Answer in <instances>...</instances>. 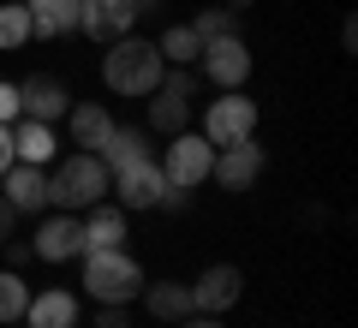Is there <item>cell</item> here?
I'll return each instance as SVG.
<instances>
[{
  "label": "cell",
  "mask_w": 358,
  "mask_h": 328,
  "mask_svg": "<svg viewBox=\"0 0 358 328\" xmlns=\"http://www.w3.org/2000/svg\"><path fill=\"white\" fill-rule=\"evenodd\" d=\"M162 72H167V60L155 54V42L138 36V30L114 36L108 54H102V84L114 90V96H150V90L162 84Z\"/></svg>",
  "instance_id": "obj_1"
},
{
  "label": "cell",
  "mask_w": 358,
  "mask_h": 328,
  "mask_svg": "<svg viewBox=\"0 0 358 328\" xmlns=\"http://www.w3.org/2000/svg\"><path fill=\"white\" fill-rule=\"evenodd\" d=\"M108 185H114V173L102 167V155L78 150L48 173V203H60L66 215H84V209H96V203L108 197Z\"/></svg>",
  "instance_id": "obj_2"
},
{
  "label": "cell",
  "mask_w": 358,
  "mask_h": 328,
  "mask_svg": "<svg viewBox=\"0 0 358 328\" xmlns=\"http://www.w3.org/2000/svg\"><path fill=\"white\" fill-rule=\"evenodd\" d=\"M84 292L96 304H131L143 292V269L138 257L120 245V251H84Z\"/></svg>",
  "instance_id": "obj_3"
},
{
  "label": "cell",
  "mask_w": 358,
  "mask_h": 328,
  "mask_svg": "<svg viewBox=\"0 0 358 328\" xmlns=\"http://www.w3.org/2000/svg\"><path fill=\"white\" fill-rule=\"evenodd\" d=\"M192 96H197V72H185V66L162 72V84L150 90V131H162V138L185 131L192 126Z\"/></svg>",
  "instance_id": "obj_4"
},
{
  "label": "cell",
  "mask_w": 358,
  "mask_h": 328,
  "mask_svg": "<svg viewBox=\"0 0 358 328\" xmlns=\"http://www.w3.org/2000/svg\"><path fill=\"white\" fill-rule=\"evenodd\" d=\"M203 138L215 143V150L257 138V101L239 96V90H221V96L209 101V114H203Z\"/></svg>",
  "instance_id": "obj_5"
},
{
  "label": "cell",
  "mask_w": 358,
  "mask_h": 328,
  "mask_svg": "<svg viewBox=\"0 0 358 328\" xmlns=\"http://www.w3.org/2000/svg\"><path fill=\"white\" fill-rule=\"evenodd\" d=\"M209 162H215V143H209L203 131H173V138H167V155H162V179L192 191V185L209 179Z\"/></svg>",
  "instance_id": "obj_6"
},
{
  "label": "cell",
  "mask_w": 358,
  "mask_h": 328,
  "mask_svg": "<svg viewBox=\"0 0 358 328\" xmlns=\"http://www.w3.org/2000/svg\"><path fill=\"white\" fill-rule=\"evenodd\" d=\"M203 78L215 90H239L245 78H251V48H245V36H215V42H203Z\"/></svg>",
  "instance_id": "obj_7"
},
{
  "label": "cell",
  "mask_w": 358,
  "mask_h": 328,
  "mask_svg": "<svg viewBox=\"0 0 358 328\" xmlns=\"http://www.w3.org/2000/svg\"><path fill=\"white\" fill-rule=\"evenodd\" d=\"M239 292H245V275L233 263H209L203 275L192 280V304H197V316H227L233 304H239Z\"/></svg>",
  "instance_id": "obj_8"
},
{
  "label": "cell",
  "mask_w": 358,
  "mask_h": 328,
  "mask_svg": "<svg viewBox=\"0 0 358 328\" xmlns=\"http://www.w3.org/2000/svg\"><path fill=\"white\" fill-rule=\"evenodd\" d=\"M209 179L227 191H251L257 179H263V143H227V150H215V162H209Z\"/></svg>",
  "instance_id": "obj_9"
},
{
  "label": "cell",
  "mask_w": 358,
  "mask_h": 328,
  "mask_svg": "<svg viewBox=\"0 0 358 328\" xmlns=\"http://www.w3.org/2000/svg\"><path fill=\"white\" fill-rule=\"evenodd\" d=\"M30 251L42 257V263H72V257H84V215H48L36 227V245Z\"/></svg>",
  "instance_id": "obj_10"
},
{
  "label": "cell",
  "mask_w": 358,
  "mask_h": 328,
  "mask_svg": "<svg viewBox=\"0 0 358 328\" xmlns=\"http://www.w3.org/2000/svg\"><path fill=\"white\" fill-rule=\"evenodd\" d=\"M66 108H72V96H66L60 78L36 72L18 84V120H42V126H54V120H66Z\"/></svg>",
  "instance_id": "obj_11"
},
{
  "label": "cell",
  "mask_w": 358,
  "mask_h": 328,
  "mask_svg": "<svg viewBox=\"0 0 358 328\" xmlns=\"http://www.w3.org/2000/svg\"><path fill=\"white\" fill-rule=\"evenodd\" d=\"M162 185H167V179H162V162L150 155V162H131V167H120V173H114V185H108V191L120 197V209H155Z\"/></svg>",
  "instance_id": "obj_12"
},
{
  "label": "cell",
  "mask_w": 358,
  "mask_h": 328,
  "mask_svg": "<svg viewBox=\"0 0 358 328\" xmlns=\"http://www.w3.org/2000/svg\"><path fill=\"white\" fill-rule=\"evenodd\" d=\"M0 197L13 203L18 215L48 209V173H42V167H30V162H13L6 173H0Z\"/></svg>",
  "instance_id": "obj_13"
},
{
  "label": "cell",
  "mask_w": 358,
  "mask_h": 328,
  "mask_svg": "<svg viewBox=\"0 0 358 328\" xmlns=\"http://www.w3.org/2000/svg\"><path fill=\"white\" fill-rule=\"evenodd\" d=\"M131 24H138V6H131V0H84V18H78V30L96 36V42L126 36Z\"/></svg>",
  "instance_id": "obj_14"
},
{
  "label": "cell",
  "mask_w": 358,
  "mask_h": 328,
  "mask_svg": "<svg viewBox=\"0 0 358 328\" xmlns=\"http://www.w3.org/2000/svg\"><path fill=\"white\" fill-rule=\"evenodd\" d=\"M24 322H30V328H72V322H78V292H66V287L30 292Z\"/></svg>",
  "instance_id": "obj_15"
},
{
  "label": "cell",
  "mask_w": 358,
  "mask_h": 328,
  "mask_svg": "<svg viewBox=\"0 0 358 328\" xmlns=\"http://www.w3.org/2000/svg\"><path fill=\"white\" fill-rule=\"evenodd\" d=\"M143 311L155 322H185L197 304H192V287H179V280H143Z\"/></svg>",
  "instance_id": "obj_16"
},
{
  "label": "cell",
  "mask_w": 358,
  "mask_h": 328,
  "mask_svg": "<svg viewBox=\"0 0 358 328\" xmlns=\"http://www.w3.org/2000/svg\"><path fill=\"white\" fill-rule=\"evenodd\" d=\"M120 245H126V209L96 203L84 215V251H120Z\"/></svg>",
  "instance_id": "obj_17"
},
{
  "label": "cell",
  "mask_w": 358,
  "mask_h": 328,
  "mask_svg": "<svg viewBox=\"0 0 358 328\" xmlns=\"http://www.w3.org/2000/svg\"><path fill=\"white\" fill-rule=\"evenodd\" d=\"M30 6V36H66L84 18V0H24Z\"/></svg>",
  "instance_id": "obj_18"
},
{
  "label": "cell",
  "mask_w": 358,
  "mask_h": 328,
  "mask_svg": "<svg viewBox=\"0 0 358 328\" xmlns=\"http://www.w3.org/2000/svg\"><path fill=\"white\" fill-rule=\"evenodd\" d=\"M96 155H102L108 173H120V167H131V162H150V131H143V126H114Z\"/></svg>",
  "instance_id": "obj_19"
},
{
  "label": "cell",
  "mask_w": 358,
  "mask_h": 328,
  "mask_svg": "<svg viewBox=\"0 0 358 328\" xmlns=\"http://www.w3.org/2000/svg\"><path fill=\"white\" fill-rule=\"evenodd\" d=\"M66 131H72L78 150H102L108 131H114V120H108V108H96V101H78V108H66Z\"/></svg>",
  "instance_id": "obj_20"
},
{
  "label": "cell",
  "mask_w": 358,
  "mask_h": 328,
  "mask_svg": "<svg viewBox=\"0 0 358 328\" xmlns=\"http://www.w3.org/2000/svg\"><path fill=\"white\" fill-rule=\"evenodd\" d=\"M54 126H42V120H13V155L30 167H48L54 162Z\"/></svg>",
  "instance_id": "obj_21"
},
{
  "label": "cell",
  "mask_w": 358,
  "mask_h": 328,
  "mask_svg": "<svg viewBox=\"0 0 358 328\" xmlns=\"http://www.w3.org/2000/svg\"><path fill=\"white\" fill-rule=\"evenodd\" d=\"M155 54H162V60H173V66H192L197 54H203V42L192 36V24H167L162 36H155Z\"/></svg>",
  "instance_id": "obj_22"
},
{
  "label": "cell",
  "mask_w": 358,
  "mask_h": 328,
  "mask_svg": "<svg viewBox=\"0 0 358 328\" xmlns=\"http://www.w3.org/2000/svg\"><path fill=\"white\" fill-rule=\"evenodd\" d=\"M30 42V6L24 0H6L0 6V54H18Z\"/></svg>",
  "instance_id": "obj_23"
},
{
  "label": "cell",
  "mask_w": 358,
  "mask_h": 328,
  "mask_svg": "<svg viewBox=\"0 0 358 328\" xmlns=\"http://www.w3.org/2000/svg\"><path fill=\"white\" fill-rule=\"evenodd\" d=\"M24 304H30V287L18 269H0V322H24Z\"/></svg>",
  "instance_id": "obj_24"
},
{
  "label": "cell",
  "mask_w": 358,
  "mask_h": 328,
  "mask_svg": "<svg viewBox=\"0 0 358 328\" xmlns=\"http://www.w3.org/2000/svg\"><path fill=\"white\" fill-rule=\"evenodd\" d=\"M192 36H197V42L239 36V18H233V6H209V13H197V18H192Z\"/></svg>",
  "instance_id": "obj_25"
},
{
  "label": "cell",
  "mask_w": 358,
  "mask_h": 328,
  "mask_svg": "<svg viewBox=\"0 0 358 328\" xmlns=\"http://www.w3.org/2000/svg\"><path fill=\"white\" fill-rule=\"evenodd\" d=\"M13 120H18V84L0 78V126H13Z\"/></svg>",
  "instance_id": "obj_26"
},
{
  "label": "cell",
  "mask_w": 358,
  "mask_h": 328,
  "mask_svg": "<svg viewBox=\"0 0 358 328\" xmlns=\"http://www.w3.org/2000/svg\"><path fill=\"white\" fill-rule=\"evenodd\" d=\"M96 328H131L126 304H102V316H96Z\"/></svg>",
  "instance_id": "obj_27"
},
{
  "label": "cell",
  "mask_w": 358,
  "mask_h": 328,
  "mask_svg": "<svg viewBox=\"0 0 358 328\" xmlns=\"http://www.w3.org/2000/svg\"><path fill=\"white\" fill-rule=\"evenodd\" d=\"M30 257H36V251H30V245H18V239H6V269H24Z\"/></svg>",
  "instance_id": "obj_28"
},
{
  "label": "cell",
  "mask_w": 358,
  "mask_h": 328,
  "mask_svg": "<svg viewBox=\"0 0 358 328\" xmlns=\"http://www.w3.org/2000/svg\"><path fill=\"white\" fill-rule=\"evenodd\" d=\"M13 221H18V209H13V203H6V197H0V245L13 239Z\"/></svg>",
  "instance_id": "obj_29"
},
{
  "label": "cell",
  "mask_w": 358,
  "mask_h": 328,
  "mask_svg": "<svg viewBox=\"0 0 358 328\" xmlns=\"http://www.w3.org/2000/svg\"><path fill=\"white\" fill-rule=\"evenodd\" d=\"M13 162H18V155H13V126H0V173H6Z\"/></svg>",
  "instance_id": "obj_30"
},
{
  "label": "cell",
  "mask_w": 358,
  "mask_h": 328,
  "mask_svg": "<svg viewBox=\"0 0 358 328\" xmlns=\"http://www.w3.org/2000/svg\"><path fill=\"white\" fill-rule=\"evenodd\" d=\"M179 328H221V316H197V311H192V316H185Z\"/></svg>",
  "instance_id": "obj_31"
},
{
  "label": "cell",
  "mask_w": 358,
  "mask_h": 328,
  "mask_svg": "<svg viewBox=\"0 0 358 328\" xmlns=\"http://www.w3.org/2000/svg\"><path fill=\"white\" fill-rule=\"evenodd\" d=\"M131 6H138V18L143 13H162V0H131Z\"/></svg>",
  "instance_id": "obj_32"
},
{
  "label": "cell",
  "mask_w": 358,
  "mask_h": 328,
  "mask_svg": "<svg viewBox=\"0 0 358 328\" xmlns=\"http://www.w3.org/2000/svg\"><path fill=\"white\" fill-rule=\"evenodd\" d=\"M227 6H233V13H245V6H251V0H227Z\"/></svg>",
  "instance_id": "obj_33"
},
{
  "label": "cell",
  "mask_w": 358,
  "mask_h": 328,
  "mask_svg": "<svg viewBox=\"0 0 358 328\" xmlns=\"http://www.w3.org/2000/svg\"><path fill=\"white\" fill-rule=\"evenodd\" d=\"M6 328H13V322H6Z\"/></svg>",
  "instance_id": "obj_34"
},
{
  "label": "cell",
  "mask_w": 358,
  "mask_h": 328,
  "mask_svg": "<svg viewBox=\"0 0 358 328\" xmlns=\"http://www.w3.org/2000/svg\"><path fill=\"white\" fill-rule=\"evenodd\" d=\"M72 328H78V322H72Z\"/></svg>",
  "instance_id": "obj_35"
}]
</instances>
